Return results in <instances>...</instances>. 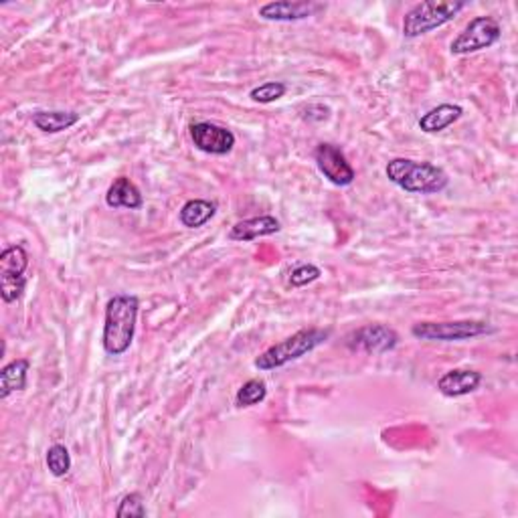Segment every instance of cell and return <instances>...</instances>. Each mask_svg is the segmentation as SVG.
I'll return each mask as SVG.
<instances>
[{
    "label": "cell",
    "instance_id": "21",
    "mask_svg": "<svg viewBox=\"0 0 518 518\" xmlns=\"http://www.w3.org/2000/svg\"><path fill=\"white\" fill-rule=\"evenodd\" d=\"M288 92V85L282 82H266L258 87H253L250 92V98L258 103H274L280 98H284Z\"/></svg>",
    "mask_w": 518,
    "mask_h": 518
},
{
    "label": "cell",
    "instance_id": "18",
    "mask_svg": "<svg viewBox=\"0 0 518 518\" xmlns=\"http://www.w3.org/2000/svg\"><path fill=\"white\" fill-rule=\"evenodd\" d=\"M215 213H217V205L205 198H190L180 209V223L189 229H198L205 223H209Z\"/></svg>",
    "mask_w": 518,
    "mask_h": 518
},
{
    "label": "cell",
    "instance_id": "16",
    "mask_svg": "<svg viewBox=\"0 0 518 518\" xmlns=\"http://www.w3.org/2000/svg\"><path fill=\"white\" fill-rule=\"evenodd\" d=\"M27 358H17V361L3 366L0 371V399H6L14 391H22L27 387V373H29Z\"/></svg>",
    "mask_w": 518,
    "mask_h": 518
},
{
    "label": "cell",
    "instance_id": "9",
    "mask_svg": "<svg viewBox=\"0 0 518 518\" xmlns=\"http://www.w3.org/2000/svg\"><path fill=\"white\" fill-rule=\"evenodd\" d=\"M314 161L318 171H320L326 179H329L332 185L337 187H348L353 185L356 179V172L350 162L347 161L345 153L338 146L329 145V142H322L314 150Z\"/></svg>",
    "mask_w": 518,
    "mask_h": 518
},
{
    "label": "cell",
    "instance_id": "23",
    "mask_svg": "<svg viewBox=\"0 0 518 518\" xmlns=\"http://www.w3.org/2000/svg\"><path fill=\"white\" fill-rule=\"evenodd\" d=\"M322 276V269L314 264H300L290 272V285L292 288H304V285L316 282Z\"/></svg>",
    "mask_w": 518,
    "mask_h": 518
},
{
    "label": "cell",
    "instance_id": "8",
    "mask_svg": "<svg viewBox=\"0 0 518 518\" xmlns=\"http://www.w3.org/2000/svg\"><path fill=\"white\" fill-rule=\"evenodd\" d=\"M399 345V334L385 324H366L347 337L350 350H364L369 355H382Z\"/></svg>",
    "mask_w": 518,
    "mask_h": 518
},
{
    "label": "cell",
    "instance_id": "22",
    "mask_svg": "<svg viewBox=\"0 0 518 518\" xmlns=\"http://www.w3.org/2000/svg\"><path fill=\"white\" fill-rule=\"evenodd\" d=\"M118 518H142L146 516V506H145V498H142L140 492H132L126 494L119 502V506L116 510Z\"/></svg>",
    "mask_w": 518,
    "mask_h": 518
},
{
    "label": "cell",
    "instance_id": "19",
    "mask_svg": "<svg viewBox=\"0 0 518 518\" xmlns=\"http://www.w3.org/2000/svg\"><path fill=\"white\" fill-rule=\"evenodd\" d=\"M268 397V385L261 379H250L243 382L235 395V403L239 408H253L259 405Z\"/></svg>",
    "mask_w": 518,
    "mask_h": 518
},
{
    "label": "cell",
    "instance_id": "2",
    "mask_svg": "<svg viewBox=\"0 0 518 518\" xmlns=\"http://www.w3.org/2000/svg\"><path fill=\"white\" fill-rule=\"evenodd\" d=\"M387 179L413 195H435L448 189L450 179L443 169L432 162H417L409 158H393L385 166Z\"/></svg>",
    "mask_w": 518,
    "mask_h": 518
},
{
    "label": "cell",
    "instance_id": "15",
    "mask_svg": "<svg viewBox=\"0 0 518 518\" xmlns=\"http://www.w3.org/2000/svg\"><path fill=\"white\" fill-rule=\"evenodd\" d=\"M461 114H464L461 106H456V103H442V106L429 110L427 114L419 118V127L426 134H437L445 130V127H450L453 122H458Z\"/></svg>",
    "mask_w": 518,
    "mask_h": 518
},
{
    "label": "cell",
    "instance_id": "20",
    "mask_svg": "<svg viewBox=\"0 0 518 518\" xmlns=\"http://www.w3.org/2000/svg\"><path fill=\"white\" fill-rule=\"evenodd\" d=\"M47 468H49V472L55 478H63V476L69 474L71 453L66 445L55 443V445H51L49 450H47Z\"/></svg>",
    "mask_w": 518,
    "mask_h": 518
},
{
    "label": "cell",
    "instance_id": "12",
    "mask_svg": "<svg viewBox=\"0 0 518 518\" xmlns=\"http://www.w3.org/2000/svg\"><path fill=\"white\" fill-rule=\"evenodd\" d=\"M282 231V223L277 221L272 215H261V217H251L235 223L229 231L231 241H253L259 237H269Z\"/></svg>",
    "mask_w": 518,
    "mask_h": 518
},
{
    "label": "cell",
    "instance_id": "13",
    "mask_svg": "<svg viewBox=\"0 0 518 518\" xmlns=\"http://www.w3.org/2000/svg\"><path fill=\"white\" fill-rule=\"evenodd\" d=\"M482 382V373L472 369H453L437 381V389L445 397H464L474 393Z\"/></svg>",
    "mask_w": 518,
    "mask_h": 518
},
{
    "label": "cell",
    "instance_id": "14",
    "mask_svg": "<svg viewBox=\"0 0 518 518\" xmlns=\"http://www.w3.org/2000/svg\"><path fill=\"white\" fill-rule=\"evenodd\" d=\"M106 203L111 209H130L136 211L145 205V197H142L140 189L127 177H118L106 193Z\"/></svg>",
    "mask_w": 518,
    "mask_h": 518
},
{
    "label": "cell",
    "instance_id": "11",
    "mask_svg": "<svg viewBox=\"0 0 518 518\" xmlns=\"http://www.w3.org/2000/svg\"><path fill=\"white\" fill-rule=\"evenodd\" d=\"M322 4L308 3V0H300V3H292V0H280V3H268L259 9V17L266 21L276 22H296L312 17L316 11H320Z\"/></svg>",
    "mask_w": 518,
    "mask_h": 518
},
{
    "label": "cell",
    "instance_id": "10",
    "mask_svg": "<svg viewBox=\"0 0 518 518\" xmlns=\"http://www.w3.org/2000/svg\"><path fill=\"white\" fill-rule=\"evenodd\" d=\"M197 150L213 156H225L235 146V134L213 122H195L189 127Z\"/></svg>",
    "mask_w": 518,
    "mask_h": 518
},
{
    "label": "cell",
    "instance_id": "17",
    "mask_svg": "<svg viewBox=\"0 0 518 518\" xmlns=\"http://www.w3.org/2000/svg\"><path fill=\"white\" fill-rule=\"evenodd\" d=\"M79 122L77 111H37L33 114V124L37 130H41L45 134H59L63 130H69L71 126H75Z\"/></svg>",
    "mask_w": 518,
    "mask_h": 518
},
{
    "label": "cell",
    "instance_id": "4",
    "mask_svg": "<svg viewBox=\"0 0 518 518\" xmlns=\"http://www.w3.org/2000/svg\"><path fill=\"white\" fill-rule=\"evenodd\" d=\"M466 9V3H417L405 13L403 17V35L408 39L424 37L432 31L443 27L445 22L453 21L460 11Z\"/></svg>",
    "mask_w": 518,
    "mask_h": 518
},
{
    "label": "cell",
    "instance_id": "5",
    "mask_svg": "<svg viewBox=\"0 0 518 518\" xmlns=\"http://www.w3.org/2000/svg\"><path fill=\"white\" fill-rule=\"evenodd\" d=\"M490 322L484 320H453V322H417L413 324L411 334L419 340H437V342H458L478 337L496 334Z\"/></svg>",
    "mask_w": 518,
    "mask_h": 518
},
{
    "label": "cell",
    "instance_id": "3",
    "mask_svg": "<svg viewBox=\"0 0 518 518\" xmlns=\"http://www.w3.org/2000/svg\"><path fill=\"white\" fill-rule=\"evenodd\" d=\"M332 330L329 329H304L298 330L296 334H292L277 345L269 347L266 353H261L258 358H255V366L259 371H274L280 369V366H285L292 361H298L308 353H312L314 348L324 345L326 340L330 338Z\"/></svg>",
    "mask_w": 518,
    "mask_h": 518
},
{
    "label": "cell",
    "instance_id": "6",
    "mask_svg": "<svg viewBox=\"0 0 518 518\" xmlns=\"http://www.w3.org/2000/svg\"><path fill=\"white\" fill-rule=\"evenodd\" d=\"M29 268V253L22 245H13L0 253V296L11 304L22 298L27 288L25 272Z\"/></svg>",
    "mask_w": 518,
    "mask_h": 518
},
{
    "label": "cell",
    "instance_id": "1",
    "mask_svg": "<svg viewBox=\"0 0 518 518\" xmlns=\"http://www.w3.org/2000/svg\"><path fill=\"white\" fill-rule=\"evenodd\" d=\"M140 302L130 294H118L106 304V324H103V350L110 356L124 355L132 347L136 334Z\"/></svg>",
    "mask_w": 518,
    "mask_h": 518
},
{
    "label": "cell",
    "instance_id": "7",
    "mask_svg": "<svg viewBox=\"0 0 518 518\" xmlns=\"http://www.w3.org/2000/svg\"><path fill=\"white\" fill-rule=\"evenodd\" d=\"M500 35L502 29L498 25V21H494L492 17H476L468 22L466 29L461 31L456 39H453L450 51L453 55H468L488 49V47L500 41Z\"/></svg>",
    "mask_w": 518,
    "mask_h": 518
}]
</instances>
